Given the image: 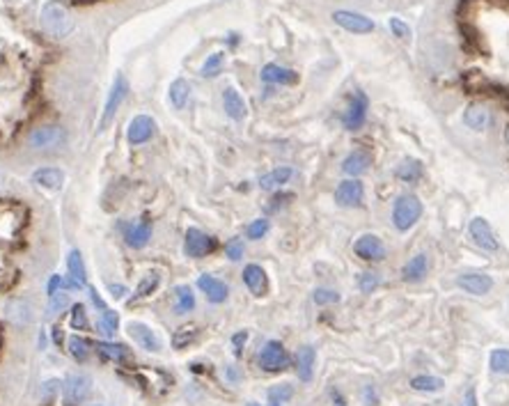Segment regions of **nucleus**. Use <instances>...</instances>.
<instances>
[{
  "instance_id": "52",
  "label": "nucleus",
  "mask_w": 509,
  "mask_h": 406,
  "mask_svg": "<svg viewBox=\"0 0 509 406\" xmlns=\"http://www.w3.org/2000/svg\"><path fill=\"white\" fill-rule=\"evenodd\" d=\"M90 297H92V303H95V306H97L99 310H106V303H104V299L99 297V292H97V289H90Z\"/></svg>"
},
{
  "instance_id": "16",
  "label": "nucleus",
  "mask_w": 509,
  "mask_h": 406,
  "mask_svg": "<svg viewBox=\"0 0 509 406\" xmlns=\"http://www.w3.org/2000/svg\"><path fill=\"white\" fill-rule=\"evenodd\" d=\"M150 239H152V223L150 220H133V223H128L124 227V241L126 246H131L136 248V251H140V248H145L147 244H150Z\"/></svg>"
},
{
  "instance_id": "33",
  "label": "nucleus",
  "mask_w": 509,
  "mask_h": 406,
  "mask_svg": "<svg viewBox=\"0 0 509 406\" xmlns=\"http://www.w3.org/2000/svg\"><path fill=\"white\" fill-rule=\"evenodd\" d=\"M198 335H200V330H198L196 324L181 326V328H177V330L172 333V347H174V349H186L188 345L196 342Z\"/></svg>"
},
{
  "instance_id": "24",
  "label": "nucleus",
  "mask_w": 509,
  "mask_h": 406,
  "mask_svg": "<svg viewBox=\"0 0 509 406\" xmlns=\"http://www.w3.org/2000/svg\"><path fill=\"white\" fill-rule=\"evenodd\" d=\"M32 184H37L40 189L58 191L64 184V172L60 168H40L32 172Z\"/></svg>"
},
{
  "instance_id": "1",
  "label": "nucleus",
  "mask_w": 509,
  "mask_h": 406,
  "mask_svg": "<svg viewBox=\"0 0 509 406\" xmlns=\"http://www.w3.org/2000/svg\"><path fill=\"white\" fill-rule=\"evenodd\" d=\"M40 23L46 35H51L53 40H64L73 32V16L69 9L58 0H49L42 12H40Z\"/></svg>"
},
{
  "instance_id": "31",
  "label": "nucleus",
  "mask_w": 509,
  "mask_h": 406,
  "mask_svg": "<svg viewBox=\"0 0 509 406\" xmlns=\"http://www.w3.org/2000/svg\"><path fill=\"white\" fill-rule=\"evenodd\" d=\"M191 97V85L184 78H177V80H172V85L168 90V99H170V104L172 108H177L181 110L184 106H186V101Z\"/></svg>"
},
{
  "instance_id": "41",
  "label": "nucleus",
  "mask_w": 509,
  "mask_h": 406,
  "mask_svg": "<svg viewBox=\"0 0 509 406\" xmlns=\"http://www.w3.org/2000/svg\"><path fill=\"white\" fill-rule=\"evenodd\" d=\"M397 174H400V179H404V181H415L422 174V165H420V161H406L404 165H400Z\"/></svg>"
},
{
  "instance_id": "51",
  "label": "nucleus",
  "mask_w": 509,
  "mask_h": 406,
  "mask_svg": "<svg viewBox=\"0 0 509 406\" xmlns=\"http://www.w3.org/2000/svg\"><path fill=\"white\" fill-rule=\"evenodd\" d=\"M108 292H110V297H113V299H124L126 287H124V285H115V282H110V285H108Z\"/></svg>"
},
{
  "instance_id": "3",
  "label": "nucleus",
  "mask_w": 509,
  "mask_h": 406,
  "mask_svg": "<svg viewBox=\"0 0 509 406\" xmlns=\"http://www.w3.org/2000/svg\"><path fill=\"white\" fill-rule=\"evenodd\" d=\"M67 143V131L62 126L55 124H44L37 126L28 136V145L37 152H51V150H60V147Z\"/></svg>"
},
{
  "instance_id": "11",
  "label": "nucleus",
  "mask_w": 509,
  "mask_h": 406,
  "mask_svg": "<svg viewBox=\"0 0 509 406\" xmlns=\"http://www.w3.org/2000/svg\"><path fill=\"white\" fill-rule=\"evenodd\" d=\"M126 330H128V335L133 338V342L140 347V349H145V352H154V354L161 352V347H163V345H161V338L156 335L154 328L143 324V321H128Z\"/></svg>"
},
{
  "instance_id": "57",
  "label": "nucleus",
  "mask_w": 509,
  "mask_h": 406,
  "mask_svg": "<svg viewBox=\"0 0 509 406\" xmlns=\"http://www.w3.org/2000/svg\"><path fill=\"white\" fill-rule=\"evenodd\" d=\"M248 406H259V404H255V402H251V404H248Z\"/></svg>"
},
{
  "instance_id": "56",
  "label": "nucleus",
  "mask_w": 509,
  "mask_h": 406,
  "mask_svg": "<svg viewBox=\"0 0 509 406\" xmlns=\"http://www.w3.org/2000/svg\"><path fill=\"white\" fill-rule=\"evenodd\" d=\"M333 400H335V406H347L345 400H342V395L337 390H333Z\"/></svg>"
},
{
  "instance_id": "53",
  "label": "nucleus",
  "mask_w": 509,
  "mask_h": 406,
  "mask_svg": "<svg viewBox=\"0 0 509 406\" xmlns=\"http://www.w3.org/2000/svg\"><path fill=\"white\" fill-rule=\"evenodd\" d=\"M464 406H477V395L473 388L466 390V400H464Z\"/></svg>"
},
{
  "instance_id": "23",
  "label": "nucleus",
  "mask_w": 509,
  "mask_h": 406,
  "mask_svg": "<svg viewBox=\"0 0 509 406\" xmlns=\"http://www.w3.org/2000/svg\"><path fill=\"white\" fill-rule=\"evenodd\" d=\"M489 122H491V113H489V108L484 104H470L464 110V124L468 129H473V131H484Z\"/></svg>"
},
{
  "instance_id": "55",
  "label": "nucleus",
  "mask_w": 509,
  "mask_h": 406,
  "mask_svg": "<svg viewBox=\"0 0 509 406\" xmlns=\"http://www.w3.org/2000/svg\"><path fill=\"white\" fill-rule=\"evenodd\" d=\"M53 340H55V342H58V345L62 342V328H60V326H55V328H53Z\"/></svg>"
},
{
  "instance_id": "32",
  "label": "nucleus",
  "mask_w": 509,
  "mask_h": 406,
  "mask_svg": "<svg viewBox=\"0 0 509 406\" xmlns=\"http://www.w3.org/2000/svg\"><path fill=\"white\" fill-rule=\"evenodd\" d=\"M445 381L441 379V376H429V374H422V376H415L411 379V388L418 390V393H441Z\"/></svg>"
},
{
  "instance_id": "49",
  "label": "nucleus",
  "mask_w": 509,
  "mask_h": 406,
  "mask_svg": "<svg viewBox=\"0 0 509 406\" xmlns=\"http://www.w3.org/2000/svg\"><path fill=\"white\" fill-rule=\"evenodd\" d=\"M62 287H67V278H62V275H51V280H49V297H53V294H58Z\"/></svg>"
},
{
  "instance_id": "47",
  "label": "nucleus",
  "mask_w": 509,
  "mask_h": 406,
  "mask_svg": "<svg viewBox=\"0 0 509 406\" xmlns=\"http://www.w3.org/2000/svg\"><path fill=\"white\" fill-rule=\"evenodd\" d=\"M390 30H393L395 37H400V40H409V37H411V28L406 25L402 18H397V16L390 18Z\"/></svg>"
},
{
  "instance_id": "6",
  "label": "nucleus",
  "mask_w": 509,
  "mask_h": 406,
  "mask_svg": "<svg viewBox=\"0 0 509 406\" xmlns=\"http://www.w3.org/2000/svg\"><path fill=\"white\" fill-rule=\"evenodd\" d=\"M287 365H289V356H287V349L282 347V342L268 340L262 347V352H259V367L264 372H282Z\"/></svg>"
},
{
  "instance_id": "26",
  "label": "nucleus",
  "mask_w": 509,
  "mask_h": 406,
  "mask_svg": "<svg viewBox=\"0 0 509 406\" xmlns=\"http://www.w3.org/2000/svg\"><path fill=\"white\" fill-rule=\"evenodd\" d=\"M314 354L312 347H301L299 354H296V374H299L301 381H310L314 374Z\"/></svg>"
},
{
  "instance_id": "12",
  "label": "nucleus",
  "mask_w": 509,
  "mask_h": 406,
  "mask_svg": "<svg viewBox=\"0 0 509 406\" xmlns=\"http://www.w3.org/2000/svg\"><path fill=\"white\" fill-rule=\"evenodd\" d=\"M156 133V122L150 115H136L126 129V141L131 145H143L147 141H152Z\"/></svg>"
},
{
  "instance_id": "21",
  "label": "nucleus",
  "mask_w": 509,
  "mask_h": 406,
  "mask_svg": "<svg viewBox=\"0 0 509 406\" xmlns=\"http://www.w3.org/2000/svg\"><path fill=\"white\" fill-rule=\"evenodd\" d=\"M223 108H225L227 117L236 119V122H241V119H246V115H248V106H246L244 97L236 92V88L223 90Z\"/></svg>"
},
{
  "instance_id": "48",
  "label": "nucleus",
  "mask_w": 509,
  "mask_h": 406,
  "mask_svg": "<svg viewBox=\"0 0 509 406\" xmlns=\"http://www.w3.org/2000/svg\"><path fill=\"white\" fill-rule=\"evenodd\" d=\"M58 386H60V381H55V379L46 381V383L42 386V388H40V398H42V402H44V404L53 402L55 393H58Z\"/></svg>"
},
{
  "instance_id": "2",
  "label": "nucleus",
  "mask_w": 509,
  "mask_h": 406,
  "mask_svg": "<svg viewBox=\"0 0 509 406\" xmlns=\"http://www.w3.org/2000/svg\"><path fill=\"white\" fill-rule=\"evenodd\" d=\"M420 216H422V202H420L418 196H411V193H406V196H400L395 200L393 225L400 229V232L411 229L420 220Z\"/></svg>"
},
{
  "instance_id": "27",
  "label": "nucleus",
  "mask_w": 509,
  "mask_h": 406,
  "mask_svg": "<svg viewBox=\"0 0 509 406\" xmlns=\"http://www.w3.org/2000/svg\"><path fill=\"white\" fill-rule=\"evenodd\" d=\"M292 174H294V170L289 168V165L275 168V170H271V172H266L264 177L259 179V189H262V191H275V189H280V186H285V184L292 179Z\"/></svg>"
},
{
  "instance_id": "46",
  "label": "nucleus",
  "mask_w": 509,
  "mask_h": 406,
  "mask_svg": "<svg viewBox=\"0 0 509 406\" xmlns=\"http://www.w3.org/2000/svg\"><path fill=\"white\" fill-rule=\"evenodd\" d=\"M312 299H314V303H317V306H330V303H337V301H340V294L333 292V289H317Z\"/></svg>"
},
{
  "instance_id": "22",
  "label": "nucleus",
  "mask_w": 509,
  "mask_h": 406,
  "mask_svg": "<svg viewBox=\"0 0 509 406\" xmlns=\"http://www.w3.org/2000/svg\"><path fill=\"white\" fill-rule=\"evenodd\" d=\"M262 80L271 83V85H294V83H299V73L285 69L280 64H266L262 69Z\"/></svg>"
},
{
  "instance_id": "44",
  "label": "nucleus",
  "mask_w": 509,
  "mask_h": 406,
  "mask_svg": "<svg viewBox=\"0 0 509 406\" xmlns=\"http://www.w3.org/2000/svg\"><path fill=\"white\" fill-rule=\"evenodd\" d=\"M244 253H246V246H244L241 239H229V241L225 244V255H227L232 262H239V260H241Z\"/></svg>"
},
{
  "instance_id": "40",
  "label": "nucleus",
  "mask_w": 509,
  "mask_h": 406,
  "mask_svg": "<svg viewBox=\"0 0 509 406\" xmlns=\"http://www.w3.org/2000/svg\"><path fill=\"white\" fill-rule=\"evenodd\" d=\"M71 328L73 330H88L90 328V319H88V310L83 303H76L71 308Z\"/></svg>"
},
{
  "instance_id": "36",
  "label": "nucleus",
  "mask_w": 509,
  "mask_h": 406,
  "mask_svg": "<svg viewBox=\"0 0 509 406\" xmlns=\"http://www.w3.org/2000/svg\"><path fill=\"white\" fill-rule=\"evenodd\" d=\"M97 326H99V330L104 335H108V338H113L115 335V330H117V326H119V317H117V312H113V310H101V317H99V321H97Z\"/></svg>"
},
{
  "instance_id": "43",
  "label": "nucleus",
  "mask_w": 509,
  "mask_h": 406,
  "mask_svg": "<svg viewBox=\"0 0 509 406\" xmlns=\"http://www.w3.org/2000/svg\"><path fill=\"white\" fill-rule=\"evenodd\" d=\"M378 285H381V278H378V275L376 273H360L358 275V287H360V292H363V294H372L376 287H378Z\"/></svg>"
},
{
  "instance_id": "28",
  "label": "nucleus",
  "mask_w": 509,
  "mask_h": 406,
  "mask_svg": "<svg viewBox=\"0 0 509 406\" xmlns=\"http://www.w3.org/2000/svg\"><path fill=\"white\" fill-rule=\"evenodd\" d=\"M427 269H429L427 257H424V255H415V257H411L409 262H406L402 275H404L406 282H415V280H422L424 275H427Z\"/></svg>"
},
{
  "instance_id": "58",
  "label": "nucleus",
  "mask_w": 509,
  "mask_h": 406,
  "mask_svg": "<svg viewBox=\"0 0 509 406\" xmlns=\"http://www.w3.org/2000/svg\"><path fill=\"white\" fill-rule=\"evenodd\" d=\"M507 141H509V126H507Z\"/></svg>"
},
{
  "instance_id": "45",
  "label": "nucleus",
  "mask_w": 509,
  "mask_h": 406,
  "mask_svg": "<svg viewBox=\"0 0 509 406\" xmlns=\"http://www.w3.org/2000/svg\"><path fill=\"white\" fill-rule=\"evenodd\" d=\"M268 229H271V223H268L266 218H257L248 225V239H262L266 237Z\"/></svg>"
},
{
  "instance_id": "39",
  "label": "nucleus",
  "mask_w": 509,
  "mask_h": 406,
  "mask_svg": "<svg viewBox=\"0 0 509 406\" xmlns=\"http://www.w3.org/2000/svg\"><path fill=\"white\" fill-rule=\"evenodd\" d=\"M294 398V388L289 383H280V386H273L271 390H268V402L273 406H280L285 402H289Z\"/></svg>"
},
{
  "instance_id": "42",
  "label": "nucleus",
  "mask_w": 509,
  "mask_h": 406,
  "mask_svg": "<svg viewBox=\"0 0 509 406\" xmlns=\"http://www.w3.org/2000/svg\"><path fill=\"white\" fill-rule=\"evenodd\" d=\"M69 294L67 292H58V294H53L51 297V303H49V317H55L58 312H62L64 308H69Z\"/></svg>"
},
{
  "instance_id": "54",
  "label": "nucleus",
  "mask_w": 509,
  "mask_h": 406,
  "mask_svg": "<svg viewBox=\"0 0 509 406\" xmlns=\"http://www.w3.org/2000/svg\"><path fill=\"white\" fill-rule=\"evenodd\" d=\"M365 400L369 402V406H376V395H374L372 386H367V388H365Z\"/></svg>"
},
{
  "instance_id": "19",
  "label": "nucleus",
  "mask_w": 509,
  "mask_h": 406,
  "mask_svg": "<svg viewBox=\"0 0 509 406\" xmlns=\"http://www.w3.org/2000/svg\"><path fill=\"white\" fill-rule=\"evenodd\" d=\"M457 285L466 294H475V297H484V294L493 287V280L484 273H464L457 278Z\"/></svg>"
},
{
  "instance_id": "8",
  "label": "nucleus",
  "mask_w": 509,
  "mask_h": 406,
  "mask_svg": "<svg viewBox=\"0 0 509 406\" xmlns=\"http://www.w3.org/2000/svg\"><path fill=\"white\" fill-rule=\"evenodd\" d=\"M5 319L9 326H30L32 319H35V312H32V306L28 299H21V297H9L5 301Z\"/></svg>"
},
{
  "instance_id": "20",
  "label": "nucleus",
  "mask_w": 509,
  "mask_h": 406,
  "mask_svg": "<svg viewBox=\"0 0 509 406\" xmlns=\"http://www.w3.org/2000/svg\"><path fill=\"white\" fill-rule=\"evenodd\" d=\"M244 282H246V287L255 294V297H264V294L268 292L266 271L259 264H248L246 266V269H244Z\"/></svg>"
},
{
  "instance_id": "10",
  "label": "nucleus",
  "mask_w": 509,
  "mask_h": 406,
  "mask_svg": "<svg viewBox=\"0 0 509 406\" xmlns=\"http://www.w3.org/2000/svg\"><path fill=\"white\" fill-rule=\"evenodd\" d=\"M333 21H335L340 28H345L349 32H356V35H367L374 30V21L365 14H358V12H349V9H337V12H333Z\"/></svg>"
},
{
  "instance_id": "35",
  "label": "nucleus",
  "mask_w": 509,
  "mask_h": 406,
  "mask_svg": "<svg viewBox=\"0 0 509 406\" xmlns=\"http://www.w3.org/2000/svg\"><path fill=\"white\" fill-rule=\"evenodd\" d=\"M67 347H69V354H71L73 361L85 363L88 358H90V342H88L85 338L71 335V338H69V342H67Z\"/></svg>"
},
{
  "instance_id": "25",
  "label": "nucleus",
  "mask_w": 509,
  "mask_h": 406,
  "mask_svg": "<svg viewBox=\"0 0 509 406\" xmlns=\"http://www.w3.org/2000/svg\"><path fill=\"white\" fill-rule=\"evenodd\" d=\"M369 165H372V156H369V152L356 150V152H351L345 161H342V170H345L347 174H351V177H358V174L367 172Z\"/></svg>"
},
{
  "instance_id": "15",
  "label": "nucleus",
  "mask_w": 509,
  "mask_h": 406,
  "mask_svg": "<svg viewBox=\"0 0 509 406\" xmlns=\"http://www.w3.org/2000/svg\"><path fill=\"white\" fill-rule=\"evenodd\" d=\"M363 196H365L363 181L358 179H345L335 189V202L340 207H360Z\"/></svg>"
},
{
  "instance_id": "17",
  "label": "nucleus",
  "mask_w": 509,
  "mask_h": 406,
  "mask_svg": "<svg viewBox=\"0 0 509 406\" xmlns=\"http://www.w3.org/2000/svg\"><path fill=\"white\" fill-rule=\"evenodd\" d=\"M67 271H69V280H67V287L69 289H80L85 287L88 282V269H85V262H83V255L80 251H73L69 253L67 257Z\"/></svg>"
},
{
  "instance_id": "38",
  "label": "nucleus",
  "mask_w": 509,
  "mask_h": 406,
  "mask_svg": "<svg viewBox=\"0 0 509 406\" xmlns=\"http://www.w3.org/2000/svg\"><path fill=\"white\" fill-rule=\"evenodd\" d=\"M223 62H225V55L223 53H211L209 58L202 64V76L205 78H216L220 69H223Z\"/></svg>"
},
{
  "instance_id": "7",
  "label": "nucleus",
  "mask_w": 509,
  "mask_h": 406,
  "mask_svg": "<svg viewBox=\"0 0 509 406\" xmlns=\"http://www.w3.org/2000/svg\"><path fill=\"white\" fill-rule=\"evenodd\" d=\"M214 251H216L214 237H209L207 232H202L198 227L186 229V239H184V253H186V257H196V260H200V257H205Z\"/></svg>"
},
{
  "instance_id": "34",
  "label": "nucleus",
  "mask_w": 509,
  "mask_h": 406,
  "mask_svg": "<svg viewBox=\"0 0 509 406\" xmlns=\"http://www.w3.org/2000/svg\"><path fill=\"white\" fill-rule=\"evenodd\" d=\"M159 285H161V273L159 271H152V273L143 275V280L138 282V287H136V297L138 299L150 297V294H154L156 289H159Z\"/></svg>"
},
{
  "instance_id": "13",
  "label": "nucleus",
  "mask_w": 509,
  "mask_h": 406,
  "mask_svg": "<svg viewBox=\"0 0 509 406\" xmlns=\"http://www.w3.org/2000/svg\"><path fill=\"white\" fill-rule=\"evenodd\" d=\"M354 253L360 257V260L378 262V260H383V257H385V246H383V241L376 234H363V237L356 239Z\"/></svg>"
},
{
  "instance_id": "50",
  "label": "nucleus",
  "mask_w": 509,
  "mask_h": 406,
  "mask_svg": "<svg viewBox=\"0 0 509 406\" xmlns=\"http://www.w3.org/2000/svg\"><path fill=\"white\" fill-rule=\"evenodd\" d=\"M246 342H248V333H246V330H241V333H236V335L232 338V345H234V349H236V356L241 354V349H244Z\"/></svg>"
},
{
  "instance_id": "18",
  "label": "nucleus",
  "mask_w": 509,
  "mask_h": 406,
  "mask_svg": "<svg viewBox=\"0 0 509 406\" xmlns=\"http://www.w3.org/2000/svg\"><path fill=\"white\" fill-rule=\"evenodd\" d=\"M198 287L202 289V294H205L207 301H211V303H223L227 299V294H229L227 285L220 278H216V275H209V273L200 275Z\"/></svg>"
},
{
  "instance_id": "29",
  "label": "nucleus",
  "mask_w": 509,
  "mask_h": 406,
  "mask_svg": "<svg viewBox=\"0 0 509 406\" xmlns=\"http://www.w3.org/2000/svg\"><path fill=\"white\" fill-rule=\"evenodd\" d=\"M97 352L101 358H106V361H113V363H124L131 358V352H128V347L124 345H117V342H99L97 345Z\"/></svg>"
},
{
  "instance_id": "5",
  "label": "nucleus",
  "mask_w": 509,
  "mask_h": 406,
  "mask_svg": "<svg viewBox=\"0 0 509 406\" xmlns=\"http://www.w3.org/2000/svg\"><path fill=\"white\" fill-rule=\"evenodd\" d=\"M92 393V379L88 374H69L62 383V400L64 406H78L88 400Z\"/></svg>"
},
{
  "instance_id": "4",
  "label": "nucleus",
  "mask_w": 509,
  "mask_h": 406,
  "mask_svg": "<svg viewBox=\"0 0 509 406\" xmlns=\"http://www.w3.org/2000/svg\"><path fill=\"white\" fill-rule=\"evenodd\" d=\"M128 95V83L124 78V73H117L115 80H113V88L108 92V99H106V106H104V113H101V122H99V131H104L108 129V124L113 122L115 113L122 106V101L126 99Z\"/></svg>"
},
{
  "instance_id": "9",
  "label": "nucleus",
  "mask_w": 509,
  "mask_h": 406,
  "mask_svg": "<svg viewBox=\"0 0 509 406\" xmlns=\"http://www.w3.org/2000/svg\"><path fill=\"white\" fill-rule=\"evenodd\" d=\"M367 108H369V101H367L365 92H354V95H351V101H349V108L345 110V117H342L345 129H349V131H358L367 119Z\"/></svg>"
},
{
  "instance_id": "14",
  "label": "nucleus",
  "mask_w": 509,
  "mask_h": 406,
  "mask_svg": "<svg viewBox=\"0 0 509 406\" xmlns=\"http://www.w3.org/2000/svg\"><path fill=\"white\" fill-rule=\"evenodd\" d=\"M470 239H473V244L482 248V251H491V253L498 251L496 232H493L491 225H489L484 218L477 216V218L470 220Z\"/></svg>"
},
{
  "instance_id": "37",
  "label": "nucleus",
  "mask_w": 509,
  "mask_h": 406,
  "mask_svg": "<svg viewBox=\"0 0 509 406\" xmlns=\"http://www.w3.org/2000/svg\"><path fill=\"white\" fill-rule=\"evenodd\" d=\"M489 367L496 374H509V349H496V352H491Z\"/></svg>"
},
{
  "instance_id": "30",
  "label": "nucleus",
  "mask_w": 509,
  "mask_h": 406,
  "mask_svg": "<svg viewBox=\"0 0 509 406\" xmlns=\"http://www.w3.org/2000/svg\"><path fill=\"white\" fill-rule=\"evenodd\" d=\"M174 310H177V315H186V312L196 310V294L188 285H179L174 289Z\"/></svg>"
}]
</instances>
